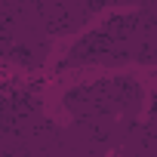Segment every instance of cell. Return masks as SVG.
Here are the masks:
<instances>
[{"label":"cell","mask_w":157,"mask_h":157,"mask_svg":"<svg viewBox=\"0 0 157 157\" xmlns=\"http://www.w3.org/2000/svg\"><path fill=\"white\" fill-rule=\"evenodd\" d=\"M62 151L65 157H108V142L90 120H71V126L62 129Z\"/></svg>","instance_id":"cell-1"},{"label":"cell","mask_w":157,"mask_h":157,"mask_svg":"<svg viewBox=\"0 0 157 157\" xmlns=\"http://www.w3.org/2000/svg\"><path fill=\"white\" fill-rule=\"evenodd\" d=\"M120 157H157V132L151 123H132L129 136L123 139V145L117 148Z\"/></svg>","instance_id":"cell-2"}]
</instances>
